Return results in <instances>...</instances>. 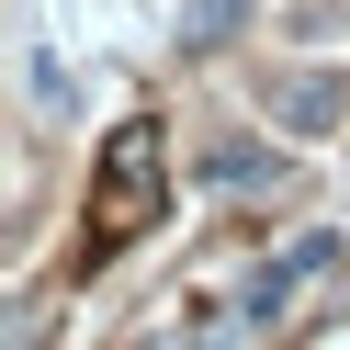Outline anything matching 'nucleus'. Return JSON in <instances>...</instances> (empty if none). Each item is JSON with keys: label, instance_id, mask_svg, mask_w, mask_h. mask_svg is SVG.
Here are the masks:
<instances>
[{"label": "nucleus", "instance_id": "7ed1b4c3", "mask_svg": "<svg viewBox=\"0 0 350 350\" xmlns=\"http://www.w3.org/2000/svg\"><path fill=\"white\" fill-rule=\"evenodd\" d=\"M226 23H249V0H192V12H181V46H226Z\"/></svg>", "mask_w": 350, "mask_h": 350}, {"label": "nucleus", "instance_id": "f257e3e1", "mask_svg": "<svg viewBox=\"0 0 350 350\" xmlns=\"http://www.w3.org/2000/svg\"><path fill=\"white\" fill-rule=\"evenodd\" d=\"M260 113L294 124V136H327V124L350 113V91H339V68H282L271 91H260Z\"/></svg>", "mask_w": 350, "mask_h": 350}, {"label": "nucleus", "instance_id": "f03ea898", "mask_svg": "<svg viewBox=\"0 0 350 350\" xmlns=\"http://www.w3.org/2000/svg\"><path fill=\"white\" fill-rule=\"evenodd\" d=\"M204 181H215V192H271V181H282V159H271V147H260V136H215V159H204Z\"/></svg>", "mask_w": 350, "mask_h": 350}]
</instances>
